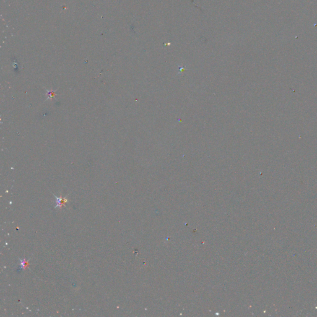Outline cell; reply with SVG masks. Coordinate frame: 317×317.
Returning a JSON list of instances; mask_svg holds the SVG:
<instances>
[{
    "mask_svg": "<svg viewBox=\"0 0 317 317\" xmlns=\"http://www.w3.org/2000/svg\"><path fill=\"white\" fill-rule=\"evenodd\" d=\"M19 260H20V268H19V269H25L29 265V260L27 261L25 259H24V260L19 259Z\"/></svg>",
    "mask_w": 317,
    "mask_h": 317,
    "instance_id": "7a4b0ae2",
    "label": "cell"
},
{
    "mask_svg": "<svg viewBox=\"0 0 317 317\" xmlns=\"http://www.w3.org/2000/svg\"><path fill=\"white\" fill-rule=\"evenodd\" d=\"M55 197L57 199V205L55 206V208H59L61 209L63 206H65V204L68 202V199L66 198H62V197H57V196H55Z\"/></svg>",
    "mask_w": 317,
    "mask_h": 317,
    "instance_id": "6da1fadb",
    "label": "cell"
}]
</instances>
